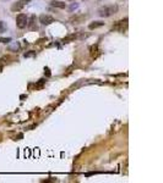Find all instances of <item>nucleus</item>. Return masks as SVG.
Segmentation results:
<instances>
[{"label":"nucleus","instance_id":"f257e3e1","mask_svg":"<svg viewBox=\"0 0 163 183\" xmlns=\"http://www.w3.org/2000/svg\"><path fill=\"white\" fill-rule=\"evenodd\" d=\"M117 11H118L117 5H107V6H102L98 9V15L101 17H109V16L114 15Z\"/></svg>","mask_w":163,"mask_h":183},{"label":"nucleus","instance_id":"423d86ee","mask_svg":"<svg viewBox=\"0 0 163 183\" xmlns=\"http://www.w3.org/2000/svg\"><path fill=\"white\" fill-rule=\"evenodd\" d=\"M86 18H87V15H85V14L75 15L74 17L70 18V22H72V23H81V22H83L86 20Z\"/></svg>","mask_w":163,"mask_h":183},{"label":"nucleus","instance_id":"6e6552de","mask_svg":"<svg viewBox=\"0 0 163 183\" xmlns=\"http://www.w3.org/2000/svg\"><path fill=\"white\" fill-rule=\"evenodd\" d=\"M104 25V22H101V21H96V22H92V23H89L88 25V28L89 29H96V28H99Z\"/></svg>","mask_w":163,"mask_h":183},{"label":"nucleus","instance_id":"9b49d317","mask_svg":"<svg viewBox=\"0 0 163 183\" xmlns=\"http://www.w3.org/2000/svg\"><path fill=\"white\" fill-rule=\"evenodd\" d=\"M9 48H10V50H19L20 49V44L17 42H14V44H11Z\"/></svg>","mask_w":163,"mask_h":183},{"label":"nucleus","instance_id":"1a4fd4ad","mask_svg":"<svg viewBox=\"0 0 163 183\" xmlns=\"http://www.w3.org/2000/svg\"><path fill=\"white\" fill-rule=\"evenodd\" d=\"M34 23H36V16L32 15L31 18H30V22H27V26H28L31 29H34Z\"/></svg>","mask_w":163,"mask_h":183},{"label":"nucleus","instance_id":"4468645a","mask_svg":"<svg viewBox=\"0 0 163 183\" xmlns=\"http://www.w3.org/2000/svg\"><path fill=\"white\" fill-rule=\"evenodd\" d=\"M44 71H47V76H48V77H50V72H49V68H48V67H45V68H44Z\"/></svg>","mask_w":163,"mask_h":183},{"label":"nucleus","instance_id":"9d476101","mask_svg":"<svg viewBox=\"0 0 163 183\" xmlns=\"http://www.w3.org/2000/svg\"><path fill=\"white\" fill-rule=\"evenodd\" d=\"M6 29H8L6 23H5L4 21H0V33H4V32H6Z\"/></svg>","mask_w":163,"mask_h":183},{"label":"nucleus","instance_id":"f03ea898","mask_svg":"<svg viewBox=\"0 0 163 183\" xmlns=\"http://www.w3.org/2000/svg\"><path fill=\"white\" fill-rule=\"evenodd\" d=\"M27 22H28V17L25 15V14H19L16 17V25L19 28H25L27 26Z\"/></svg>","mask_w":163,"mask_h":183},{"label":"nucleus","instance_id":"39448f33","mask_svg":"<svg viewBox=\"0 0 163 183\" xmlns=\"http://www.w3.org/2000/svg\"><path fill=\"white\" fill-rule=\"evenodd\" d=\"M39 22L42 25H44V26H48V25L54 22V18L52 16H49V15H41L39 16Z\"/></svg>","mask_w":163,"mask_h":183},{"label":"nucleus","instance_id":"0eeeda50","mask_svg":"<svg viewBox=\"0 0 163 183\" xmlns=\"http://www.w3.org/2000/svg\"><path fill=\"white\" fill-rule=\"evenodd\" d=\"M50 5L53 8H58V9H65L66 8V4L63 3V2H58V0H53V2L50 3Z\"/></svg>","mask_w":163,"mask_h":183},{"label":"nucleus","instance_id":"7ed1b4c3","mask_svg":"<svg viewBox=\"0 0 163 183\" xmlns=\"http://www.w3.org/2000/svg\"><path fill=\"white\" fill-rule=\"evenodd\" d=\"M113 29L114 31H118V32H125L128 29V18H124V20H120L118 21L114 26H113Z\"/></svg>","mask_w":163,"mask_h":183},{"label":"nucleus","instance_id":"20e7f679","mask_svg":"<svg viewBox=\"0 0 163 183\" xmlns=\"http://www.w3.org/2000/svg\"><path fill=\"white\" fill-rule=\"evenodd\" d=\"M30 2H31V0H19V2H16V3L11 6V10H12L14 12H19V11H21Z\"/></svg>","mask_w":163,"mask_h":183},{"label":"nucleus","instance_id":"2eb2a0df","mask_svg":"<svg viewBox=\"0 0 163 183\" xmlns=\"http://www.w3.org/2000/svg\"><path fill=\"white\" fill-rule=\"evenodd\" d=\"M71 2H72V0H71Z\"/></svg>","mask_w":163,"mask_h":183},{"label":"nucleus","instance_id":"ddd939ff","mask_svg":"<svg viewBox=\"0 0 163 183\" xmlns=\"http://www.w3.org/2000/svg\"><path fill=\"white\" fill-rule=\"evenodd\" d=\"M77 8H79V5H77V4H72V5L70 6V11H74V10H75V9H77Z\"/></svg>","mask_w":163,"mask_h":183},{"label":"nucleus","instance_id":"f8f14e48","mask_svg":"<svg viewBox=\"0 0 163 183\" xmlns=\"http://www.w3.org/2000/svg\"><path fill=\"white\" fill-rule=\"evenodd\" d=\"M0 42L2 43H9V42H11V38H0Z\"/></svg>","mask_w":163,"mask_h":183}]
</instances>
